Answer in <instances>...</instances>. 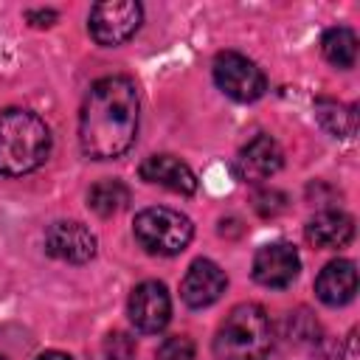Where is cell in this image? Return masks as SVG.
<instances>
[{
	"instance_id": "9a60e30c",
	"label": "cell",
	"mask_w": 360,
	"mask_h": 360,
	"mask_svg": "<svg viewBox=\"0 0 360 360\" xmlns=\"http://www.w3.org/2000/svg\"><path fill=\"white\" fill-rule=\"evenodd\" d=\"M321 51H323L329 65L349 70L357 62V34L352 28H346V25H335V28H329L323 34Z\"/></svg>"
},
{
	"instance_id": "5b68a950",
	"label": "cell",
	"mask_w": 360,
	"mask_h": 360,
	"mask_svg": "<svg viewBox=\"0 0 360 360\" xmlns=\"http://www.w3.org/2000/svg\"><path fill=\"white\" fill-rule=\"evenodd\" d=\"M214 82H217V87L228 96V98H233V101H256V98H262L264 96V90H267V79H264V73H262V68L253 62V59H248V56H242V53H236V51H222V53H217V59H214Z\"/></svg>"
},
{
	"instance_id": "7402d4cb",
	"label": "cell",
	"mask_w": 360,
	"mask_h": 360,
	"mask_svg": "<svg viewBox=\"0 0 360 360\" xmlns=\"http://www.w3.org/2000/svg\"><path fill=\"white\" fill-rule=\"evenodd\" d=\"M37 360H73V357L65 354V352H45V354H39Z\"/></svg>"
},
{
	"instance_id": "30bf717a",
	"label": "cell",
	"mask_w": 360,
	"mask_h": 360,
	"mask_svg": "<svg viewBox=\"0 0 360 360\" xmlns=\"http://www.w3.org/2000/svg\"><path fill=\"white\" fill-rule=\"evenodd\" d=\"M281 163H284L281 146L270 135H256L239 149L233 169L242 183H264L281 169Z\"/></svg>"
},
{
	"instance_id": "52a82bcc",
	"label": "cell",
	"mask_w": 360,
	"mask_h": 360,
	"mask_svg": "<svg viewBox=\"0 0 360 360\" xmlns=\"http://www.w3.org/2000/svg\"><path fill=\"white\" fill-rule=\"evenodd\" d=\"M127 315L141 332H160L172 318V298L160 281H141L127 301Z\"/></svg>"
},
{
	"instance_id": "4fadbf2b",
	"label": "cell",
	"mask_w": 360,
	"mask_h": 360,
	"mask_svg": "<svg viewBox=\"0 0 360 360\" xmlns=\"http://www.w3.org/2000/svg\"><path fill=\"white\" fill-rule=\"evenodd\" d=\"M354 292H357V270L354 262L349 259L329 262L315 278V295L326 307H343L354 298Z\"/></svg>"
},
{
	"instance_id": "44dd1931",
	"label": "cell",
	"mask_w": 360,
	"mask_h": 360,
	"mask_svg": "<svg viewBox=\"0 0 360 360\" xmlns=\"http://www.w3.org/2000/svg\"><path fill=\"white\" fill-rule=\"evenodd\" d=\"M343 360H357V329H352V332H349V338H346Z\"/></svg>"
},
{
	"instance_id": "8fae6325",
	"label": "cell",
	"mask_w": 360,
	"mask_h": 360,
	"mask_svg": "<svg viewBox=\"0 0 360 360\" xmlns=\"http://www.w3.org/2000/svg\"><path fill=\"white\" fill-rule=\"evenodd\" d=\"M225 284H228V278L217 262L197 259L186 270V278L180 284V295H183L186 307L202 309V307H211L214 301H219V295L225 292Z\"/></svg>"
},
{
	"instance_id": "2e32d148",
	"label": "cell",
	"mask_w": 360,
	"mask_h": 360,
	"mask_svg": "<svg viewBox=\"0 0 360 360\" xmlns=\"http://www.w3.org/2000/svg\"><path fill=\"white\" fill-rule=\"evenodd\" d=\"M129 202V188L121 180H98L87 191V208L98 217H112Z\"/></svg>"
},
{
	"instance_id": "277c9868",
	"label": "cell",
	"mask_w": 360,
	"mask_h": 360,
	"mask_svg": "<svg viewBox=\"0 0 360 360\" xmlns=\"http://www.w3.org/2000/svg\"><path fill=\"white\" fill-rule=\"evenodd\" d=\"M135 239L146 253L155 256H177L188 248L191 236H194V225L186 214L174 211V208H163V205H152L143 208L135 217Z\"/></svg>"
},
{
	"instance_id": "e0dca14e",
	"label": "cell",
	"mask_w": 360,
	"mask_h": 360,
	"mask_svg": "<svg viewBox=\"0 0 360 360\" xmlns=\"http://www.w3.org/2000/svg\"><path fill=\"white\" fill-rule=\"evenodd\" d=\"M315 118L335 138H349L354 132V107H346L335 98H318L315 101Z\"/></svg>"
},
{
	"instance_id": "6da1fadb",
	"label": "cell",
	"mask_w": 360,
	"mask_h": 360,
	"mask_svg": "<svg viewBox=\"0 0 360 360\" xmlns=\"http://www.w3.org/2000/svg\"><path fill=\"white\" fill-rule=\"evenodd\" d=\"M141 98L127 76H104L84 96L79 112V143L93 160L121 158L138 135Z\"/></svg>"
},
{
	"instance_id": "5bb4252c",
	"label": "cell",
	"mask_w": 360,
	"mask_h": 360,
	"mask_svg": "<svg viewBox=\"0 0 360 360\" xmlns=\"http://www.w3.org/2000/svg\"><path fill=\"white\" fill-rule=\"evenodd\" d=\"M354 236V219L340 208H323L307 222V239L315 248L332 250L349 245Z\"/></svg>"
},
{
	"instance_id": "7a4b0ae2",
	"label": "cell",
	"mask_w": 360,
	"mask_h": 360,
	"mask_svg": "<svg viewBox=\"0 0 360 360\" xmlns=\"http://www.w3.org/2000/svg\"><path fill=\"white\" fill-rule=\"evenodd\" d=\"M51 155L48 124L22 107L0 112V174L22 177L39 169Z\"/></svg>"
},
{
	"instance_id": "d6986e66",
	"label": "cell",
	"mask_w": 360,
	"mask_h": 360,
	"mask_svg": "<svg viewBox=\"0 0 360 360\" xmlns=\"http://www.w3.org/2000/svg\"><path fill=\"white\" fill-rule=\"evenodd\" d=\"M158 360H194V340L186 335L166 338L158 349Z\"/></svg>"
},
{
	"instance_id": "ba28073f",
	"label": "cell",
	"mask_w": 360,
	"mask_h": 360,
	"mask_svg": "<svg viewBox=\"0 0 360 360\" xmlns=\"http://www.w3.org/2000/svg\"><path fill=\"white\" fill-rule=\"evenodd\" d=\"M298 270H301L298 250L287 242L262 245L253 256V278L262 287H270V290H281V287L292 284Z\"/></svg>"
},
{
	"instance_id": "ac0fdd59",
	"label": "cell",
	"mask_w": 360,
	"mask_h": 360,
	"mask_svg": "<svg viewBox=\"0 0 360 360\" xmlns=\"http://www.w3.org/2000/svg\"><path fill=\"white\" fill-rule=\"evenodd\" d=\"M104 357L107 360H132L135 357V338L127 332H110L104 338Z\"/></svg>"
},
{
	"instance_id": "3957f363",
	"label": "cell",
	"mask_w": 360,
	"mask_h": 360,
	"mask_svg": "<svg viewBox=\"0 0 360 360\" xmlns=\"http://www.w3.org/2000/svg\"><path fill=\"white\" fill-rule=\"evenodd\" d=\"M273 346L270 315L259 304L233 307L217 329L214 354L219 360H264Z\"/></svg>"
},
{
	"instance_id": "7c38bea8",
	"label": "cell",
	"mask_w": 360,
	"mask_h": 360,
	"mask_svg": "<svg viewBox=\"0 0 360 360\" xmlns=\"http://www.w3.org/2000/svg\"><path fill=\"white\" fill-rule=\"evenodd\" d=\"M141 177L146 183L163 186L174 194H194L197 191V177L194 172L174 155H149L141 163Z\"/></svg>"
},
{
	"instance_id": "8992f818",
	"label": "cell",
	"mask_w": 360,
	"mask_h": 360,
	"mask_svg": "<svg viewBox=\"0 0 360 360\" xmlns=\"http://www.w3.org/2000/svg\"><path fill=\"white\" fill-rule=\"evenodd\" d=\"M141 20H143V8L141 3L135 0H104V3H96L90 8V37L104 45V48H112V45H121L127 42L138 28H141Z\"/></svg>"
},
{
	"instance_id": "9c48e42d",
	"label": "cell",
	"mask_w": 360,
	"mask_h": 360,
	"mask_svg": "<svg viewBox=\"0 0 360 360\" xmlns=\"http://www.w3.org/2000/svg\"><path fill=\"white\" fill-rule=\"evenodd\" d=\"M45 250L48 256L68 262V264H84L96 256V236L82 222H53L45 231Z\"/></svg>"
},
{
	"instance_id": "603a6c76",
	"label": "cell",
	"mask_w": 360,
	"mask_h": 360,
	"mask_svg": "<svg viewBox=\"0 0 360 360\" xmlns=\"http://www.w3.org/2000/svg\"><path fill=\"white\" fill-rule=\"evenodd\" d=\"M0 360H6V357H0Z\"/></svg>"
},
{
	"instance_id": "ffe728a7",
	"label": "cell",
	"mask_w": 360,
	"mask_h": 360,
	"mask_svg": "<svg viewBox=\"0 0 360 360\" xmlns=\"http://www.w3.org/2000/svg\"><path fill=\"white\" fill-rule=\"evenodd\" d=\"M25 17H28V22H34V25H39V28H48V25H53V22H56V11H51V8L28 11Z\"/></svg>"
}]
</instances>
